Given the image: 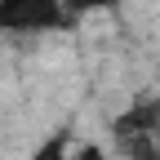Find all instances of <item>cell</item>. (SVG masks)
I'll list each match as a JSON object with an SVG mask.
<instances>
[{
	"label": "cell",
	"mask_w": 160,
	"mask_h": 160,
	"mask_svg": "<svg viewBox=\"0 0 160 160\" xmlns=\"http://www.w3.org/2000/svg\"><path fill=\"white\" fill-rule=\"evenodd\" d=\"M67 22L71 13L62 0H0V31L31 36V31H58Z\"/></svg>",
	"instance_id": "6da1fadb"
},
{
	"label": "cell",
	"mask_w": 160,
	"mask_h": 160,
	"mask_svg": "<svg viewBox=\"0 0 160 160\" xmlns=\"http://www.w3.org/2000/svg\"><path fill=\"white\" fill-rule=\"evenodd\" d=\"M62 5H67V13H85V9H107L116 0H62Z\"/></svg>",
	"instance_id": "277c9868"
},
{
	"label": "cell",
	"mask_w": 160,
	"mask_h": 160,
	"mask_svg": "<svg viewBox=\"0 0 160 160\" xmlns=\"http://www.w3.org/2000/svg\"><path fill=\"white\" fill-rule=\"evenodd\" d=\"M67 151H71V147H67V138L58 133V138H49V142L40 147V151H36L31 160H67Z\"/></svg>",
	"instance_id": "3957f363"
},
{
	"label": "cell",
	"mask_w": 160,
	"mask_h": 160,
	"mask_svg": "<svg viewBox=\"0 0 160 160\" xmlns=\"http://www.w3.org/2000/svg\"><path fill=\"white\" fill-rule=\"evenodd\" d=\"M111 133L120 142H138V138H156L160 133V98H142V102H133L125 116H116Z\"/></svg>",
	"instance_id": "7a4b0ae2"
},
{
	"label": "cell",
	"mask_w": 160,
	"mask_h": 160,
	"mask_svg": "<svg viewBox=\"0 0 160 160\" xmlns=\"http://www.w3.org/2000/svg\"><path fill=\"white\" fill-rule=\"evenodd\" d=\"M67 160H107L98 147H76V151H67Z\"/></svg>",
	"instance_id": "5b68a950"
}]
</instances>
